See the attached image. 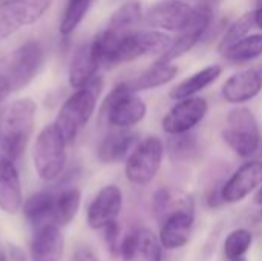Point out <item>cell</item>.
I'll return each mask as SVG.
<instances>
[{
	"mask_svg": "<svg viewBox=\"0 0 262 261\" xmlns=\"http://www.w3.org/2000/svg\"><path fill=\"white\" fill-rule=\"evenodd\" d=\"M229 62L241 65L262 55V34H249L223 54Z\"/></svg>",
	"mask_w": 262,
	"mask_h": 261,
	"instance_id": "83f0119b",
	"label": "cell"
},
{
	"mask_svg": "<svg viewBox=\"0 0 262 261\" xmlns=\"http://www.w3.org/2000/svg\"><path fill=\"white\" fill-rule=\"evenodd\" d=\"M253 20H255V26L262 29V2L258 5V8L253 11Z\"/></svg>",
	"mask_w": 262,
	"mask_h": 261,
	"instance_id": "d590c367",
	"label": "cell"
},
{
	"mask_svg": "<svg viewBox=\"0 0 262 261\" xmlns=\"http://www.w3.org/2000/svg\"><path fill=\"white\" fill-rule=\"evenodd\" d=\"M221 135L226 145L243 158L252 157L261 145L258 120L246 106H236L229 111Z\"/></svg>",
	"mask_w": 262,
	"mask_h": 261,
	"instance_id": "5b68a950",
	"label": "cell"
},
{
	"mask_svg": "<svg viewBox=\"0 0 262 261\" xmlns=\"http://www.w3.org/2000/svg\"><path fill=\"white\" fill-rule=\"evenodd\" d=\"M152 211L155 218L163 223L170 215L180 212L195 214V200L190 194L183 189L164 186L155 191L152 195Z\"/></svg>",
	"mask_w": 262,
	"mask_h": 261,
	"instance_id": "ac0fdd59",
	"label": "cell"
},
{
	"mask_svg": "<svg viewBox=\"0 0 262 261\" xmlns=\"http://www.w3.org/2000/svg\"><path fill=\"white\" fill-rule=\"evenodd\" d=\"M172 42V37L163 31L149 29V31H137L127 32L120 37L112 49L109 51L104 68H114L123 63L134 62L147 54H163Z\"/></svg>",
	"mask_w": 262,
	"mask_h": 261,
	"instance_id": "277c9868",
	"label": "cell"
},
{
	"mask_svg": "<svg viewBox=\"0 0 262 261\" xmlns=\"http://www.w3.org/2000/svg\"><path fill=\"white\" fill-rule=\"evenodd\" d=\"M163 157L164 145L157 135L141 140L124 163V175L127 182L137 186L150 183L161 168Z\"/></svg>",
	"mask_w": 262,
	"mask_h": 261,
	"instance_id": "52a82bcc",
	"label": "cell"
},
{
	"mask_svg": "<svg viewBox=\"0 0 262 261\" xmlns=\"http://www.w3.org/2000/svg\"><path fill=\"white\" fill-rule=\"evenodd\" d=\"M207 111H209V105L203 97L196 95L186 100H180L164 115L161 122L163 131L172 137L189 134L193 128H196L204 120Z\"/></svg>",
	"mask_w": 262,
	"mask_h": 261,
	"instance_id": "7c38bea8",
	"label": "cell"
},
{
	"mask_svg": "<svg viewBox=\"0 0 262 261\" xmlns=\"http://www.w3.org/2000/svg\"><path fill=\"white\" fill-rule=\"evenodd\" d=\"M0 2H3V0H0Z\"/></svg>",
	"mask_w": 262,
	"mask_h": 261,
	"instance_id": "7bdbcfd3",
	"label": "cell"
},
{
	"mask_svg": "<svg viewBox=\"0 0 262 261\" xmlns=\"http://www.w3.org/2000/svg\"><path fill=\"white\" fill-rule=\"evenodd\" d=\"M120 255L123 261H163V246L150 229L135 228L123 237Z\"/></svg>",
	"mask_w": 262,
	"mask_h": 261,
	"instance_id": "9a60e30c",
	"label": "cell"
},
{
	"mask_svg": "<svg viewBox=\"0 0 262 261\" xmlns=\"http://www.w3.org/2000/svg\"><path fill=\"white\" fill-rule=\"evenodd\" d=\"M193 222H195V214L192 212H180L166 218L161 223V229L158 235L163 249L175 251L186 246L190 240Z\"/></svg>",
	"mask_w": 262,
	"mask_h": 261,
	"instance_id": "7402d4cb",
	"label": "cell"
},
{
	"mask_svg": "<svg viewBox=\"0 0 262 261\" xmlns=\"http://www.w3.org/2000/svg\"><path fill=\"white\" fill-rule=\"evenodd\" d=\"M66 146L68 143L54 123L38 132L32 145V165L40 180L51 183L61 175L68 158Z\"/></svg>",
	"mask_w": 262,
	"mask_h": 261,
	"instance_id": "3957f363",
	"label": "cell"
},
{
	"mask_svg": "<svg viewBox=\"0 0 262 261\" xmlns=\"http://www.w3.org/2000/svg\"><path fill=\"white\" fill-rule=\"evenodd\" d=\"M101 91H103V78L95 77L89 85L71 94L61 105L54 125L57 126V129L60 131V134L63 135L68 145L74 143V140L78 137L81 129L92 118Z\"/></svg>",
	"mask_w": 262,
	"mask_h": 261,
	"instance_id": "7a4b0ae2",
	"label": "cell"
},
{
	"mask_svg": "<svg viewBox=\"0 0 262 261\" xmlns=\"http://www.w3.org/2000/svg\"><path fill=\"white\" fill-rule=\"evenodd\" d=\"M221 72H223V68L220 65H209L196 71L195 74L189 75L187 78L180 82L177 86H173L169 95L172 100H178V102L190 98V97H196L198 92H201L203 89L215 83L220 78Z\"/></svg>",
	"mask_w": 262,
	"mask_h": 261,
	"instance_id": "603a6c76",
	"label": "cell"
},
{
	"mask_svg": "<svg viewBox=\"0 0 262 261\" xmlns=\"http://www.w3.org/2000/svg\"><path fill=\"white\" fill-rule=\"evenodd\" d=\"M143 17V9H141V2L140 0H127L124 2L117 11L109 18L107 26L104 28L114 35H124L130 32V29L141 20Z\"/></svg>",
	"mask_w": 262,
	"mask_h": 261,
	"instance_id": "484cf974",
	"label": "cell"
},
{
	"mask_svg": "<svg viewBox=\"0 0 262 261\" xmlns=\"http://www.w3.org/2000/svg\"><path fill=\"white\" fill-rule=\"evenodd\" d=\"M104 238H106V243H107V248L111 249V252L114 255L120 254V228H118V222L107 226L104 229Z\"/></svg>",
	"mask_w": 262,
	"mask_h": 261,
	"instance_id": "d6a6232c",
	"label": "cell"
},
{
	"mask_svg": "<svg viewBox=\"0 0 262 261\" xmlns=\"http://www.w3.org/2000/svg\"><path fill=\"white\" fill-rule=\"evenodd\" d=\"M170 154L175 160H187L196 152V140L193 135H173L169 145Z\"/></svg>",
	"mask_w": 262,
	"mask_h": 261,
	"instance_id": "1f68e13d",
	"label": "cell"
},
{
	"mask_svg": "<svg viewBox=\"0 0 262 261\" xmlns=\"http://www.w3.org/2000/svg\"><path fill=\"white\" fill-rule=\"evenodd\" d=\"M261 2H262V0H259V3H261Z\"/></svg>",
	"mask_w": 262,
	"mask_h": 261,
	"instance_id": "ab89813d",
	"label": "cell"
},
{
	"mask_svg": "<svg viewBox=\"0 0 262 261\" xmlns=\"http://www.w3.org/2000/svg\"><path fill=\"white\" fill-rule=\"evenodd\" d=\"M94 0H68L60 18L58 31L61 35L72 34L86 17Z\"/></svg>",
	"mask_w": 262,
	"mask_h": 261,
	"instance_id": "f1b7e54d",
	"label": "cell"
},
{
	"mask_svg": "<svg viewBox=\"0 0 262 261\" xmlns=\"http://www.w3.org/2000/svg\"><path fill=\"white\" fill-rule=\"evenodd\" d=\"M45 62V51L38 42H26L20 45L11 55L8 65V80L12 91L25 89L40 72Z\"/></svg>",
	"mask_w": 262,
	"mask_h": 261,
	"instance_id": "9c48e42d",
	"label": "cell"
},
{
	"mask_svg": "<svg viewBox=\"0 0 262 261\" xmlns=\"http://www.w3.org/2000/svg\"><path fill=\"white\" fill-rule=\"evenodd\" d=\"M196 8L183 0H160L146 12L144 22L152 29L181 32L193 20Z\"/></svg>",
	"mask_w": 262,
	"mask_h": 261,
	"instance_id": "30bf717a",
	"label": "cell"
},
{
	"mask_svg": "<svg viewBox=\"0 0 262 261\" xmlns=\"http://www.w3.org/2000/svg\"><path fill=\"white\" fill-rule=\"evenodd\" d=\"M37 105L31 98L11 102L0 112V158L15 163L18 160L35 128Z\"/></svg>",
	"mask_w": 262,
	"mask_h": 261,
	"instance_id": "6da1fadb",
	"label": "cell"
},
{
	"mask_svg": "<svg viewBox=\"0 0 262 261\" xmlns=\"http://www.w3.org/2000/svg\"><path fill=\"white\" fill-rule=\"evenodd\" d=\"M101 114L106 115L107 123L115 129H130L141 123L147 114V106L141 97L134 94L126 82L118 83L106 95Z\"/></svg>",
	"mask_w": 262,
	"mask_h": 261,
	"instance_id": "8992f818",
	"label": "cell"
},
{
	"mask_svg": "<svg viewBox=\"0 0 262 261\" xmlns=\"http://www.w3.org/2000/svg\"><path fill=\"white\" fill-rule=\"evenodd\" d=\"M54 0H3L0 2V42L25 26L37 23Z\"/></svg>",
	"mask_w": 262,
	"mask_h": 261,
	"instance_id": "ba28073f",
	"label": "cell"
},
{
	"mask_svg": "<svg viewBox=\"0 0 262 261\" xmlns=\"http://www.w3.org/2000/svg\"><path fill=\"white\" fill-rule=\"evenodd\" d=\"M138 143V135L130 129H115L101 140L97 149V157L101 163L126 162Z\"/></svg>",
	"mask_w": 262,
	"mask_h": 261,
	"instance_id": "44dd1931",
	"label": "cell"
},
{
	"mask_svg": "<svg viewBox=\"0 0 262 261\" xmlns=\"http://www.w3.org/2000/svg\"><path fill=\"white\" fill-rule=\"evenodd\" d=\"M11 258L14 261H25V254L18 248H11Z\"/></svg>",
	"mask_w": 262,
	"mask_h": 261,
	"instance_id": "8d00e7d4",
	"label": "cell"
},
{
	"mask_svg": "<svg viewBox=\"0 0 262 261\" xmlns=\"http://www.w3.org/2000/svg\"><path fill=\"white\" fill-rule=\"evenodd\" d=\"M54 203L55 195L49 191H38L23 203L25 218L37 229L45 225H54Z\"/></svg>",
	"mask_w": 262,
	"mask_h": 261,
	"instance_id": "cb8c5ba5",
	"label": "cell"
},
{
	"mask_svg": "<svg viewBox=\"0 0 262 261\" xmlns=\"http://www.w3.org/2000/svg\"><path fill=\"white\" fill-rule=\"evenodd\" d=\"M71 261H98V258L95 257V254L88 249V248H78L74 255H72V260Z\"/></svg>",
	"mask_w": 262,
	"mask_h": 261,
	"instance_id": "836d02e7",
	"label": "cell"
},
{
	"mask_svg": "<svg viewBox=\"0 0 262 261\" xmlns=\"http://www.w3.org/2000/svg\"><path fill=\"white\" fill-rule=\"evenodd\" d=\"M100 68H101V62H100V57L97 54V49L92 40L84 42L75 49L69 62L68 82L71 88L77 91L89 85L95 77H98L97 72Z\"/></svg>",
	"mask_w": 262,
	"mask_h": 261,
	"instance_id": "2e32d148",
	"label": "cell"
},
{
	"mask_svg": "<svg viewBox=\"0 0 262 261\" xmlns=\"http://www.w3.org/2000/svg\"><path fill=\"white\" fill-rule=\"evenodd\" d=\"M81 205V192L78 188L63 189L55 195L54 203V225L68 226L78 214Z\"/></svg>",
	"mask_w": 262,
	"mask_h": 261,
	"instance_id": "4316f807",
	"label": "cell"
},
{
	"mask_svg": "<svg viewBox=\"0 0 262 261\" xmlns=\"http://www.w3.org/2000/svg\"><path fill=\"white\" fill-rule=\"evenodd\" d=\"M255 26V20H253V11L252 12H246L241 17H238L230 26L229 29L224 32L220 45H218V51L221 54H224L230 46H233L235 43H238L239 40H243L244 37L249 35L250 29Z\"/></svg>",
	"mask_w": 262,
	"mask_h": 261,
	"instance_id": "4dcf8cb0",
	"label": "cell"
},
{
	"mask_svg": "<svg viewBox=\"0 0 262 261\" xmlns=\"http://www.w3.org/2000/svg\"><path fill=\"white\" fill-rule=\"evenodd\" d=\"M178 74V68L172 63H158L155 62L150 68L143 71L140 75L135 78L126 82L127 88L137 94L140 91H147V89H155L160 86H164L170 83Z\"/></svg>",
	"mask_w": 262,
	"mask_h": 261,
	"instance_id": "d4e9b609",
	"label": "cell"
},
{
	"mask_svg": "<svg viewBox=\"0 0 262 261\" xmlns=\"http://www.w3.org/2000/svg\"><path fill=\"white\" fill-rule=\"evenodd\" d=\"M253 202H255V205H258V206H261L262 208V186L255 192V198H253Z\"/></svg>",
	"mask_w": 262,
	"mask_h": 261,
	"instance_id": "74e56055",
	"label": "cell"
},
{
	"mask_svg": "<svg viewBox=\"0 0 262 261\" xmlns=\"http://www.w3.org/2000/svg\"><path fill=\"white\" fill-rule=\"evenodd\" d=\"M262 186V160L243 163L223 185L220 197L223 203H238Z\"/></svg>",
	"mask_w": 262,
	"mask_h": 261,
	"instance_id": "5bb4252c",
	"label": "cell"
},
{
	"mask_svg": "<svg viewBox=\"0 0 262 261\" xmlns=\"http://www.w3.org/2000/svg\"><path fill=\"white\" fill-rule=\"evenodd\" d=\"M253 245V234L249 229L239 228L232 231L224 242V255L229 261L246 258V254Z\"/></svg>",
	"mask_w": 262,
	"mask_h": 261,
	"instance_id": "f546056e",
	"label": "cell"
},
{
	"mask_svg": "<svg viewBox=\"0 0 262 261\" xmlns=\"http://www.w3.org/2000/svg\"><path fill=\"white\" fill-rule=\"evenodd\" d=\"M23 203L21 182L15 163L0 158V209L5 214L15 215L21 211Z\"/></svg>",
	"mask_w": 262,
	"mask_h": 261,
	"instance_id": "ffe728a7",
	"label": "cell"
},
{
	"mask_svg": "<svg viewBox=\"0 0 262 261\" xmlns=\"http://www.w3.org/2000/svg\"><path fill=\"white\" fill-rule=\"evenodd\" d=\"M64 249V238L57 225H45L35 229L31 245V261H60Z\"/></svg>",
	"mask_w": 262,
	"mask_h": 261,
	"instance_id": "d6986e66",
	"label": "cell"
},
{
	"mask_svg": "<svg viewBox=\"0 0 262 261\" xmlns=\"http://www.w3.org/2000/svg\"><path fill=\"white\" fill-rule=\"evenodd\" d=\"M123 209V192L117 185L103 186L86 211L88 226L94 231H104L107 226L117 223Z\"/></svg>",
	"mask_w": 262,
	"mask_h": 261,
	"instance_id": "8fae6325",
	"label": "cell"
},
{
	"mask_svg": "<svg viewBox=\"0 0 262 261\" xmlns=\"http://www.w3.org/2000/svg\"><path fill=\"white\" fill-rule=\"evenodd\" d=\"M261 91L262 74L256 69H244L230 75L221 88L223 98L232 105L247 103Z\"/></svg>",
	"mask_w": 262,
	"mask_h": 261,
	"instance_id": "e0dca14e",
	"label": "cell"
},
{
	"mask_svg": "<svg viewBox=\"0 0 262 261\" xmlns=\"http://www.w3.org/2000/svg\"><path fill=\"white\" fill-rule=\"evenodd\" d=\"M261 215H262V211H261Z\"/></svg>",
	"mask_w": 262,
	"mask_h": 261,
	"instance_id": "b9f144b4",
	"label": "cell"
},
{
	"mask_svg": "<svg viewBox=\"0 0 262 261\" xmlns=\"http://www.w3.org/2000/svg\"><path fill=\"white\" fill-rule=\"evenodd\" d=\"M238 261H247L246 258H241V260H238Z\"/></svg>",
	"mask_w": 262,
	"mask_h": 261,
	"instance_id": "f35d334b",
	"label": "cell"
},
{
	"mask_svg": "<svg viewBox=\"0 0 262 261\" xmlns=\"http://www.w3.org/2000/svg\"><path fill=\"white\" fill-rule=\"evenodd\" d=\"M213 18V12L209 6L203 5L196 8V14L193 20L189 23L187 28H184L175 38H172L169 48L158 57V63H172L173 60L180 58L186 52H189L206 34V31L210 26V22Z\"/></svg>",
	"mask_w": 262,
	"mask_h": 261,
	"instance_id": "4fadbf2b",
	"label": "cell"
},
{
	"mask_svg": "<svg viewBox=\"0 0 262 261\" xmlns=\"http://www.w3.org/2000/svg\"><path fill=\"white\" fill-rule=\"evenodd\" d=\"M11 92H12V88H11V83H9L8 77L5 74H0V103L3 100H6Z\"/></svg>",
	"mask_w": 262,
	"mask_h": 261,
	"instance_id": "e575fe53",
	"label": "cell"
},
{
	"mask_svg": "<svg viewBox=\"0 0 262 261\" xmlns=\"http://www.w3.org/2000/svg\"><path fill=\"white\" fill-rule=\"evenodd\" d=\"M0 261H3V260H2V258H0Z\"/></svg>",
	"mask_w": 262,
	"mask_h": 261,
	"instance_id": "60d3db41",
	"label": "cell"
}]
</instances>
